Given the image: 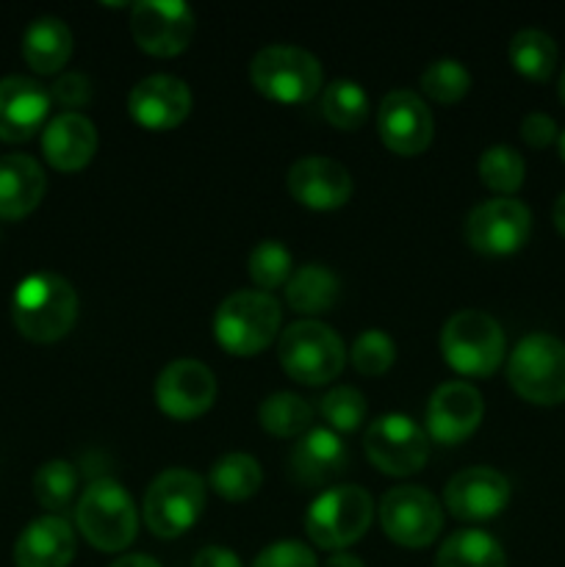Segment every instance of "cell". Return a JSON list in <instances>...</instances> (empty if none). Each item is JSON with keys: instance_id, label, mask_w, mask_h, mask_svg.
<instances>
[{"instance_id": "obj_1", "label": "cell", "mask_w": 565, "mask_h": 567, "mask_svg": "<svg viewBox=\"0 0 565 567\" xmlns=\"http://www.w3.org/2000/svg\"><path fill=\"white\" fill-rule=\"evenodd\" d=\"M11 319L22 338L33 343H55L78 321V291L66 277L37 271L20 280L11 297Z\"/></svg>"}, {"instance_id": "obj_2", "label": "cell", "mask_w": 565, "mask_h": 567, "mask_svg": "<svg viewBox=\"0 0 565 567\" xmlns=\"http://www.w3.org/2000/svg\"><path fill=\"white\" fill-rule=\"evenodd\" d=\"M75 526L89 546L97 551H125L138 532V509L131 493L116 480L100 476L89 482L75 504Z\"/></svg>"}, {"instance_id": "obj_3", "label": "cell", "mask_w": 565, "mask_h": 567, "mask_svg": "<svg viewBox=\"0 0 565 567\" xmlns=\"http://www.w3.org/2000/svg\"><path fill=\"white\" fill-rule=\"evenodd\" d=\"M282 310L271 293L236 291L222 299L214 313V338L227 354L253 358L264 352L280 332Z\"/></svg>"}, {"instance_id": "obj_4", "label": "cell", "mask_w": 565, "mask_h": 567, "mask_svg": "<svg viewBox=\"0 0 565 567\" xmlns=\"http://www.w3.org/2000/svg\"><path fill=\"white\" fill-rule=\"evenodd\" d=\"M507 380L524 402L554 408L565 402V343L548 332H530L507 360Z\"/></svg>"}, {"instance_id": "obj_5", "label": "cell", "mask_w": 565, "mask_h": 567, "mask_svg": "<svg viewBox=\"0 0 565 567\" xmlns=\"http://www.w3.org/2000/svg\"><path fill=\"white\" fill-rule=\"evenodd\" d=\"M507 338L491 313L476 308L449 316L441 330V352L463 377H491L502 365Z\"/></svg>"}, {"instance_id": "obj_6", "label": "cell", "mask_w": 565, "mask_h": 567, "mask_svg": "<svg viewBox=\"0 0 565 567\" xmlns=\"http://www.w3.org/2000/svg\"><path fill=\"white\" fill-rule=\"evenodd\" d=\"M205 480L186 468H166L150 482L142 502V518L161 540L192 529L205 509Z\"/></svg>"}, {"instance_id": "obj_7", "label": "cell", "mask_w": 565, "mask_h": 567, "mask_svg": "<svg viewBox=\"0 0 565 567\" xmlns=\"http://www.w3.org/2000/svg\"><path fill=\"white\" fill-rule=\"evenodd\" d=\"M374 498L360 485H338L321 493L305 515L310 543L325 551H343L369 532Z\"/></svg>"}, {"instance_id": "obj_8", "label": "cell", "mask_w": 565, "mask_h": 567, "mask_svg": "<svg viewBox=\"0 0 565 567\" xmlns=\"http://www.w3.org/2000/svg\"><path fill=\"white\" fill-rule=\"evenodd\" d=\"M280 365L302 385H327L347 365V347L341 336L321 321H294L280 336Z\"/></svg>"}, {"instance_id": "obj_9", "label": "cell", "mask_w": 565, "mask_h": 567, "mask_svg": "<svg viewBox=\"0 0 565 567\" xmlns=\"http://www.w3.org/2000/svg\"><path fill=\"white\" fill-rule=\"evenodd\" d=\"M321 64L297 44H266L249 64V81L275 103H305L321 89Z\"/></svg>"}, {"instance_id": "obj_10", "label": "cell", "mask_w": 565, "mask_h": 567, "mask_svg": "<svg viewBox=\"0 0 565 567\" xmlns=\"http://www.w3.org/2000/svg\"><path fill=\"white\" fill-rule=\"evenodd\" d=\"M380 524L397 546L427 548L441 535L443 509L427 487L399 485L382 496Z\"/></svg>"}, {"instance_id": "obj_11", "label": "cell", "mask_w": 565, "mask_h": 567, "mask_svg": "<svg viewBox=\"0 0 565 567\" xmlns=\"http://www.w3.org/2000/svg\"><path fill=\"white\" fill-rule=\"evenodd\" d=\"M363 446L371 465L391 476L415 474L430 460V435L402 413H388L371 421Z\"/></svg>"}, {"instance_id": "obj_12", "label": "cell", "mask_w": 565, "mask_h": 567, "mask_svg": "<svg viewBox=\"0 0 565 567\" xmlns=\"http://www.w3.org/2000/svg\"><path fill=\"white\" fill-rule=\"evenodd\" d=\"M465 241L482 255H513L530 241L532 214L521 199L493 197L465 216Z\"/></svg>"}, {"instance_id": "obj_13", "label": "cell", "mask_w": 565, "mask_h": 567, "mask_svg": "<svg viewBox=\"0 0 565 567\" xmlns=\"http://www.w3.org/2000/svg\"><path fill=\"white\" fill-rule=\"evenodd\" d=\"M197 28L192 6L183 0H138L131 6V37L144 53L170 59L188 48Z\"/></svg>"}, {"instance_id": "obj_14", "label": "cell", "mask_w": 565, "mask_h": 567, "mask_svg": "<svg viewBox=\"0 0 565 567\" xmlns=\"http://www.w3.org/2000/svg\"><path fill=\"white\" fill-rule=\"evenodd\" d=\"M377 131L391 153L421 155L435 136V116L413 89H393L377 109Z\"/></svg>"}, {"instance_id": "obj_15", "label": "cell", "mask_w": 565, "mask_h": 567, "mask_svg": "<svg viewBox=\"0 0 565 567\" xmlns=\"http://www.w3.org/2000/svg\"><path fill=\"white\" fill-rule=\"evenodd\" d=\"M216 393L219 385L214 371L192 358L172 360L155 380V402L161 413L175 421H192L208 413L216 402Z\"/></svg>"}, {"instance_id": "obj_16", "label": "cell", "mask_w": 565, "mask_h": 567, "mask_svg": "<svg viewBox=\"0 0 565 567\" xmlns=\"http://www.w3.org/2000/svg\"><path fill=\"white\" fill-rule=\"evenodd\" d=\"M485 415V402L474 385L463 380L443 382L432 391L427 404V435L430 441L454 446L476 432Z\"/></svg>"}, {"instance_id": "obj_17", "label": "cell", "mask_w": 565, "mask_h": 567, "mask_svg": "<svg viewBox=\"0 0 565 567\" xmlns=\"http://www.w3.org/2000/svg\"><path fill=\"white\" fill-rule=\"evenodd\" d=\"M192 89L177 75H147L127 94V114L147 131H172L192 114Z\"/></svg>"}, {"instance_id": "obj_18", "label": "cell", "mask_w": 565, "mask_h": 567, "mask_svg": "<svg viewBox=\"0 0 565 567\" xmlns=\"http://www.w3.org/2000/svg\"><path fill=\"white\" fill-rule=\"evenodd\" d=\"M288 192L299 205L314 210H336L352 197V175L327 155H305L288 169Z\"/></svg>"}, {"instance_id": "obj_19", "label": "cell", "mask_w": 565, "mask_h": 567, "mask_svg": "<svg viewBox=\"0 0 565 567\" xmlns=\"http://www.w3.org/2000/svg\"><path fill=\"white\" fill-rule=\"evenodd\" d=\"M443 504L460 520H491L510 504V482L487 465H474L446 482Z\"/></svg>"}, {"instance_id": "obj_20", "label": "cell", "mask_w": 565, "mask_h": 567, "mask_svg": "<svg viewBox=\"0 0 565 567\" xmlns=\"http://www.w3.org/2000/svg\"><path fill=\"white\" fill-rule=\"evenodd\" d=\"M50 92L25 75L0 78V142H28L48 125Z\"/></svg>"}, {"instance_id": "obj_21", "label": "cell", "mask_w": 565, "mask_h": 567, "mask_svg": "<svg viewBox=\"0 0 565 567\" xmlns=\"http://www.w3.org/2000/svg\"><path fill=\"white\" fill-rule=\"evenodd\" d=\"M94 153H97V127L81 111H61L42 127V155L53 169H83Z\"/></svg>"}, {"instance_id": "obj_22", "label": "cell", "mask_w": 565, "mask_h": 567, "mask_svg": "<svg viewBox=\"0 0 565 567\" xmlns=\"http://www.w3.org/2000/svg\"><path fill=\"white\" fill-rule=\"evenodd\" d=\"M75 529L64 515H42L14 543L17 567H70L75 559Z\"/></svg>"}, {"instance_id": "obj_23", "label": "cell", "mask_w": 565, "mask_h": 567, "mask_svg": "<svg viewBox=\"0 0 565 567\" xmlns=\"http://www.w3.org/2000/svg\"><path fill=\"white\" fill-rule=\"evenodd\" d=\"M349 452L341 437L327 426L308 430L291 449V476L299 485L325 487L347 471Z\"/></svg>"}, {"instance_id": "obj_24", "label": "cell", "mask_w": 565, "mask_h": 567, "mask_svg": "<svg viewBox=\"0 0 565 567\" xmlns=\"http://www.w3.org/2000/svg\"><path fill=\"white\" fill-rule=\"evenodd\" d=\"M48 177L42 164L25 153H11L0 158V219L17 221L39 208Z\"/></svg>"}, {"instance_id": "obj_25", "label": "cell", "mask_w": 565, "mask_h": 567, "mask_svg": "<svg viewBox=\"0 0 565 567\" xmlns=\"http://www.w3.org/2000/svg\"><path fill=\"white\" fill-rule=\"evenodd\" d=\"M75 39L61 17H37L22 33V59L39 75H53L70 61Z\"/></svg>"}, {"instance_id": "obj_26", "label": "cell", "mask_w": 565, "mask_h": 567, "mask_svg": "<svg viewBox=\"0 0 565 567\" xmlns=\"http://www.w3.org/2000/svg\"><path fill=\"white\" fill-rule=\"evenodd\" d=\"M338 297H341V280L336 277V271L321 264L299 266L286 282V302L294 313H330L336 308Z\"/></svg>"}, {"instance_id": "obj_27", "label": "cell", "mask_w": 565, "mask_h": 567, "mask_svg": "<svg viewBox=\"0 0 565 567\" xmlns=\"http://www.w3.org/2000/svg\"><path fill=\"white\" fill-rule=\"evenodd\" d=\"M435 567H507L504 548L482 529H460L441 543Z\"/></svg>"}, {"instance_id": "obj_28", "label": "cell", "mask_w": 565, "mask_h": 567, "mask_svg": "<svg viewBox=\"0 0 565 567\" xmlns=\"http://www.w3.org/2000/svg\"><path fill=\"white\" fill-rule=\"evenodd\" d=\"M264 485V468L253 454L230 452L210 465L208 487L227 502H244Z\"/></svg>"}, {"instance_id": "obj_29", "label": "cell", "mask_w": 565, "mask_h": 567, "mask_svg": "<svg viewBox=\"0 0 565 567\" xmlns=\"http://www.w3.org/2000/svg\"><path fill=\"white\" fill-rule=\"evenodd\" d=\"M507 59L515 72L530 81H548L557 66V42L546 31L524 28L507 44Z\"/></svg>"}, {"instance_id": "obj_30", "label": "cell", "mask_w": 565, "mask_h": 567, "mask_svg": "<svg viewBox=\"0 0 565 567\" xmlns=\"http://www.w3.org/2000/svg\"><path fill=\"white\" fill-rule=\"evenodd\" d=\"M321 114L338 131H358L371 114L369 94L360 83L338 78V81L327 83L325 94H321Z\"/></svg>"}, {"instance_id": "obj_31", "label": "cell", "mask_w": 565, "mask_h": 567, "mask_svg": "<svg viewBox=\"0 0 565 567\" xmlns=\"http://www.w3.org/2000/svg\"><path fill=\"white\" fill-rule=\"evenodd\" d=\"M258 421L269 435L275 437H297L314 421V408L305 402L299 393L277 391L266 396L258 408Z\"/></svg>"}, {"instance_id": "obj_32", "label": "cell", "mask_w": 565, "mask_h": 567, "mask_svg": "<svg viewBox=\"0 0 565 567\" xmlns=\"http://www.w3.org/2000/svg\"><path fill=\"white\" fill-rule=\"evenodd\" d=\"M78 491V471L70 460H48L33 474V496L50 509V515H61L70 509Z\"/></svg>"}, {"instance_id": "obj_33", "label": "cell", "mask_w": 565, "mask_h": 567, "mask_svg": "<svg viewBox=\"0 0 565 567\" xmlns=\"http://www.w3.org/2000/svg\"><path fill=\"white\" fill-rule=\"evenodd\" d=\"M476 172H480V181L485 183L491 192L510 197V194L518 192L524 186L526 177V164L521 158L518 150L507 147V144H493L476 161Z\"/></svg>"}, {"instance_id": "obj_34", "label": "cell", "mask_w": 565, "mask_h": 567, "mask_svg": "<svg viewBox=\"0 0 565 567\" xmlns=\"http://www.w3.org/2000/svg\"><path fill=\"white\" fill-rule=\"evenodd\" d=\"M421 92L443 105L460 103L471 92V72L465 70L463 61L438 59L421 72Z\"/></svg>"}, {"instance_id": "obj_35", "label": "cell", "mask_w": 565, "mask_h": 567, "mask_svg": "<svg viewBox=\"0 0 565 567\" xmlns=\"http://www.w3.org/2000/svg\"><path fill=\"white\" fill-rule=\"evenodd\" d=\"M291 252L282 241H275V238H266V241H258L249 252V277L258 286V291L269 293L271 288L286 286L288 277H291Z\"/></svg>"}, {"instance_id": "obj_36", "label": "cell", "mask_w": 565, "mask_h": 567, "mask_svg": "<svg viewBox=\"0 0 565 567\" xmlns=\"http://www.w3.org/2000/svg\"><path fill=\"white\" fill-rule=\"evenodd\" d=\"M321 419L332 432H355L366 421V396L352 385H338L321 396Z\"/></svg>"}, {"instance_id": "obj_37", "label": "cell", "mask_w": 565, "mask_h": 567, "mask_svg": "<svg viewBox=\"0 0 565 567\" xmlns=\"http://www.w3.org/2000/svg\"><path fill=\"white\" fill-rule=\"evenodd\" d=\"M349 360L363 377H380L397 360V343L386 330H363L349 349Z\"/></svg>"}, {"instance_id": "obj_38", "label": "cell", "mask_w": 565, "mask_h": 567, "mask_svg": "<svg viewBox=\"0 0 565 567\" xmlns=\"http://www.w3.org/2000/svg\"><path fill=\"white\" fill-rule=\"evenodd\" d=\"M253 567H319L316 554L299 540H280L266 546L255 557Z\"/></svg>"}, {"instance_id": "obj_39", "label": "cell", "mask_w": 565, "mask_h": 567, "mask_svg": "<svg viewBox=\"0 0 565 567\" xmlns=\"http://www.w3.org/2000/svg\"><path fill=\"white\" fill-rule=\"evenodd\" d=\"M50 100L64 105L66 111H78L92 100V81L83 72H64L59 81L50 86Z\"/></svg>"}, {"instance_id": "obj_40", "label": "cell", "mask_w": 565, "mask_h": 567, "mask_svg": "<svg viewBox=\"0 0 565 567\" xmlns=\"http://www.w3.org/2000/svg\"><path fill=\"white\" fill-rule=\"evenodd\" d=\"M521 138L535 150L548 147L557 138V122L548 114H543V111H532V114L521 120Z\"/></svg>"}, {"instance_id": "obj_41", "label": "cell", "mask_w": 565, "mask_h": 567, "mask_svg": "<svg viewBox=\"0 0 565 567\" xmlns=\"http://www.w3.org/2000/svg\"><path fill=\"white\" fill-rule=\"evenodd\" d=\"M192 567H244L238 554L225 546H205L199 548Z\"/></svg>"}, {"instance_id": "obj_42", "label": "cell", "mask_w": 565, "mask_h": 567, "mask_svg": "<svg viewBox=\"0 0 565 567\" xmlns=\"http://www.w3.org/2000/svg\"><path fill=\"white\" fill-rule=\"evenodd\" d=\"M109 567H161L158 559L147 557V554H127V557H120L114 565Z\"/></svg>"}, {"instance_id": "obj_43", "label": "cell", "mask_w": 565, "mask_h": 567, "mask_svg": "<svg viewBox=\"0 0 565 567\" xmlns=\"http://www.w3.org/2000/svg\"><path fill=\"white\" fill-rule=\"evenodd\" d=\"M325 567H366L363 563H360L355 554H347V551H336L332 554L330 559H327Z\"/></svg>"}, {"instance_id": "obj_44", "label": "cell", "mask_w": 565, "mask_h": 567, "mask_svg": "<svg viewBox=\"0 0 565 567\" xmlns=\"http://www.w3.org/2000/svg\"><path fill=\"white\" fill-rule=\"evenodd\" d=\"M554 227H557L559 236L565 238V192L559 194V199L554 203Z\"/></svg>"}, {"instance_id": "obj_45", "label": "cell", "mask_w": 565, "mask_h": 567, "mask_svg": "<svg viewBox=\"0 0 565 567\" xmlns=\"http://www.w3.org/2000/svg\"><path fill=\"white\" fill-rule=\"evenodd\" d=\"M559 100L565 103V70H563V75H559Z\"/></svg>"}, {"instance_id": "obj_46", "label": "cell", "mask_w": 565, "mask_h": 567, "mask_svg": "<svg viewBox=\"0 0 565 567\" xmlns=\"http://www.w3.org/2000/svg\"><path fill=\"white\" fill-rule=\"evenodd\" d=\"M559 158L565 161V131L559 133Z\"/></svg>"}]
</instances>
